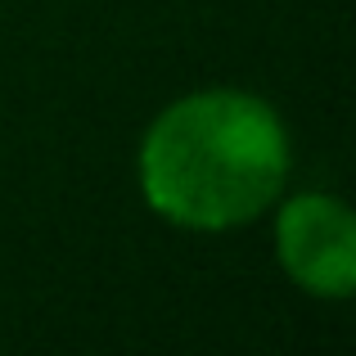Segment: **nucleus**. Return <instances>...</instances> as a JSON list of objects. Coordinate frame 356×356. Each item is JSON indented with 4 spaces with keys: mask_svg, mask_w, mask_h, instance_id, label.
<instances>
[{
    "mask_svg": "<svg viewBox=\"0 0 356 356\" xmlns=\"http://www.w3.org/2000/svg\"><path fill=\"white\" fill-rule=\"evenodd\" d=\"M289 176L275 108L243 90H199L172 104L140 145V190L163 221L230 230L261 217Z\"/></svg>",
    "mask_w": 356,
    "mask_h": 356,
    "instance_id": "f257e3e1",
    "label": "nucleus"
},
{
    "mask_svg": "<svg viewBox=\"0 0 356 356\" xmlns=\"http://www.w3.org/2000/svg\"><path fill=\"white\" fill-rule=\"evenodd\" d=\"M280 266L316 298L356 293V221L343 199L298 194L275 217Z\"/></svg>",
    "mask_w": 356,
    "mask_h": 356,
    "instance_id": "f03ea898",
    "label": "nucleus"
}]
</instances>
